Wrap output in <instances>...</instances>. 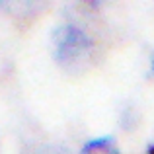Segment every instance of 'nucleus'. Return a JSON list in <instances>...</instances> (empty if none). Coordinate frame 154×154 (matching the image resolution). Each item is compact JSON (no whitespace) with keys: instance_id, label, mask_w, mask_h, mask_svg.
Returning a JSON list of instances; mask_svg holds the SVG:
<instances>
[{"instance_id":"20e7f679","label":"nucleus","mask_w":154,"mask_h":154,"mask_svg":"<svg viewBox=\"0 0 154 154\" xmlns=\"http://www.w3.org/2000/svg\"><path fill=\"white\" fill-rule=\"evenodd\" d=\"M105 2H107V0H82V4H84V6L92 8V10H100V8H102Z\"/></svg>"},{"instance_id":"f03ea898","label":"nucleus","mask_w":154,"mask_h":154,"mask_svg":"<svg viewBox=\"0 0 154 154\" xmlns=\"http://www.w3.org/2000/svg\"><path fill=\"white\" fill-rule=\"evenodd\" d=\"M47 6V0H0V8L20 22L35 20Z\"/></svg>"},{"instance_id":"423d86ee","label":"nucleus","mask_w":154,"mask_h":154,"mask_svg":"<svg viewBox=\"0 0 154 154\" xmlns=\"http://www.w3.org/2000/svg\"><path fill=\"white\" fill-rule=\"evenodd\" d=\"M152 70H154V63H152Z\"/></svg>"},{"instance_id":"39448f33","label":"nucleus","mask_w":154,"mask_h":154,"mask_svg":"<svg viewBox=\"0 0 154 154\" xmlns=\"http://www.w3.org/2000/svg\"><path fill=\"white\" fill-rule=\"evenodd\" d=\"M146 152H148V154H154V144H150V146L146 148Z\"/></svg>"},{"instance_id":"7ed1b4c3","label":"nucleus","mask_w":154,"mask_h":154,"mask_svg":"<svg viewBox=\"0 0 154 154\" xmlns=\"http://www.w3.org/2000/svg\"><path fill=\"white\" fill-rule=\"evenodd\" d=\"M82 152H119L115 146L113 137H100V139H92L82 146Z\"/></svg>"},{"instance_id":"f257e3e1","label":"nucleus","mask_w":154,"mask_h":154,"mask_svg":"<svg viewBox=\"0 0 154 154\" xmlns=\"http://www.w3.org/2000/svg\"><path fill=\"white\" fill-rule=\"evenodd\" d=\"M53 57L63 70L70 74L84 72L94 57L92 39L76 26H60L53 33Z\"/></svg>"}]
</instances>
